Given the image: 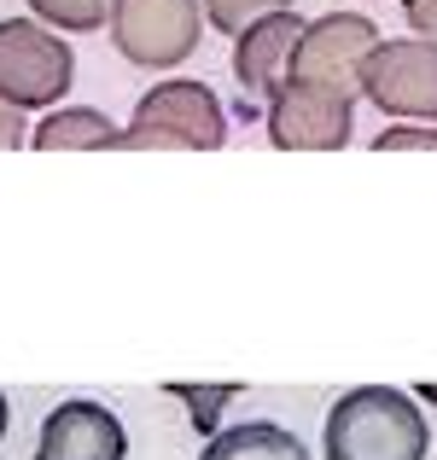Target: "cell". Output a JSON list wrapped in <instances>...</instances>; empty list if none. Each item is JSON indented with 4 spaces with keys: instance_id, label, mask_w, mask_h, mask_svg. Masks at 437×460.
Masks as SVG:
<instances>
[{
    "instance_id": "cell-10",
    "label": "cell",
    "mask_w": 437,
    "mask_h": 460,
    "mask_svg": "<svg viewBox=\"0 0 437 460\" xmlns=\"http://www.w3.org/2000/svg\"><path fill=\"white\" fill-rule=\"evenodd\" d=\"M117 128L105 111H94V105H65V111H47L41 123L30 128V146L41 152H111L117 146Z\"/></svg>"
},
{
    "instance_id": "cell-16",
    "label": "cell",
    "mask_w": 437,
    "mask_h": 460,
    "mask_svg": "<svg viewBox=\"0 0 437 460\" xmlns=\"http://www.w3.org/2000/svg\"><path fill=\"white\" fill-rule=\"evenodd\" d=\"M403 18H408V30H415L420 41L437 47V0H403Z\"/></svg>"
},
{
    "instance_id": "cell-11",
    "label": "cell",
    "mask_w": 437,
    "mask_h": 460,
    "mask_svg": "<svg viewBox=\"0 0 437 460\" xmlns=\"http://www.w3.org/2000/svg\"><path fill=\"white\" fill-rule=\"evenodd\" d=\"M199 460H309V449L274 420H245V426L216 431Z\"/></svg>"
},
{
    "instance_id": "cell-9",
    "label": "cell",
    "mask_w": 437,
    "mask_h": 460,
    "mask_svg": "<svg viewBox=\"0 0 437 460\" xmlns=\"http://www.w3.org/2000/svg\"><path fill=\"white\" fill-rule=\"evenodd\" d=\"M309 23L298 12H274V18L251 23L234 41V82L245 100H281V88L291 82V58H298V41Z\"/></svg>"
},
{
    "instance_id": "cell-5",
    "label": "cell",
    "mask_w": 437,
    "mask_h": 460,
    "mask_svg": "<svg viewBox=\"0 0 437 460\" xmlns=\"http://www.w3.org/2000/svg\"><path fill=\"white\" fill-rule=\"evenodd\" d=\"M373 53H379L373 18H361V12H326V18H315L303 30L298 58H291V82H309V88H326L338 100H356Z\"/></svg>"
},
{
    "instance_id": "cell-18",
    "label": "cell",
    "mask_w": 437,
    "mask_h": 460,
    "mask_svg": "<svg viewBox=\"0 0 437 460\" xmlns=\"http://www.w3.org/2000/svg\"><path fill=\"white\" fill-rule=\"evenodd\" d=\"M415 391H420V402H432V408H437V385H415Z\"/></svg>"
},
{
    "instance_id": "cell-14",
    "label": "cell",
    "mask_w": 437,
    "mask_h": 460,
    "mask_svg": "<svg viewBox=\"0 0 437 460\" xmlns=\"http://www.w3.org/2000/svg\"><path fill=\"white\" fill-rule=\"evenodd\" d=\"M169 396H181V402L192 408V426L204 431V438H216V420H222V408L239 396V385H169Z\"/></svg>"
},
{
    "instance_id": "cell-15",
    "label": "cell",
    "mask_w": 437,
    "mask_h": 460,
    "mask_svg": "<svg viewBox=\"0 0 437 460\" xmlns=\"http://www.w3.org/2000/svg\"><path fill=\"white\" fill-rule=\"evenodd\" d=\"M373 152H437V128L432 123H403V128H379Z\"/></svg>"
},
{
    "instance_id": "cell-13",
    "label": "cell",
    "mask_w": 437,
    "mask_h": 460,
    "mask_svg": "<svg viewBox=\"0 0 437 460\" xmlns=\"http://www.w3.org/2000/svg\"><path fill=\"white\" fill-rule=\"evenodd\" d=\"M274 12H291V0H204V18H210L222 35H234V41L251 30V23L274 18Z\"/></svg>"
},
{
    "instance_id": "cell-6",
    "label": "cell",
    "mask_w": 437,
    "mask_h": 460,
    "mask_svg": "<svg viewBox=\"0 0 437 460\" xmlns=\"http://www.w3.org/2000/svg\"><path fill=\"white\" fill-rule=\"evenodd\" d=\"M361 93H368L385 117L437 123V47L420 41V35L379 41V53L368 58V76H361Z\"/></svg>"
},
{
    "instance_id": "cell-17",
    "label": "cell",
    "mask_w": 437,
    "mask_h": 460,
    "mask_svg": "<svg viewBox=\"0 0 437 460\" xmlns=\"http://www.w3.org/2000/svg\"><path fill=\"white\" fill-rule=\"evenodd\" d=\"M23 140H30V128H23V111H12V105L0 100V152H18Z\"/></svg>"
},
{
    "instance_id": "cell-4",
    "label": "cell",
    "mask_w": 437,
    "mask_h": 460,
    "mask_svg": "<svg viewBox=\"0 0 437 460\" xmlns=\"http://www.w3.org/2000/svg\"><path fill=\"white\" fill-rule=\"evenodd\" d=\"M204 6L199 0H117L111 6V41L129 65L140 70H169L199 53L204 35Z\"/></svg>"
},
{
    "instance_id": "cell-12",
    "label": "cell",
    "mask_w": 437,
    "mask_h": 460,
    "mask_svg": "<svg viewBox=\"0 0 437 460\" xmlns=\"http://www.w3.org/2000/svg\"><path fill=\"white\" fill-rule=\"evenodd\" d=\"M111 6L117 0H30L35 23H47V30H58V35L105 30V23H111Z\"/></svg>"
},
{
    "instance_id": "cell-7",
    "label": "cell",
    "mask_w": 437,
    "mask_h": 460,
    "mask_svg": "<svg viewBox=\"0 0 437 460\" xmlns=\"http://www.w3.org/2000/svg\"><path fill=\"white\" fill-rule=\"evenodd\" d=\"M350 128H356L350 100L309 82H286L281 100L269 105V140L281 152H338L350 146Z\"/></svg>"
},
{
    "instance_id": "cell-8",
    "label": "cell",
    "mask_w": 437,
    "mask_h": 460,
    "mask_svg": "<svg viewBox=\"0 0 437 460\" xmlns=\"http://www.w3.org/2000/svg\"><path fill=\"white\" fill-rule=\"evenodd\" d=\"M123 455H129L123 420L105 402H88V396L58 402L41 420V438H35V460H123Z\"/></svg>"
},
{
    "instance_id": "cell-3",
    "label": "cell",
    "mask_w": 437,
    "mask_h": 460,
    "mask_svg": "<svg viewBox=\"0 0 437 460\" xmlns=\"http://www.w3.org/2000/svg\"><path fill=\"white\" fill-rule=\"evenodd\" d=\"M76 58L65 35L35 18H0V100L12 111H47L65 100Z\"/></svg>"
},
{
    "instance_id": "cell-2",
    "label": "cell",
    "mask_w": 437,
    "mask_h": 460,
    "mask_svg": "<svg viewBox=\"0 0 437 460\" xmlns=\"http://www.w3.org/2000/svg\"><path fill=\"white\" fill-rule=\"evenodd\" d=\"M227 140V111L204 82H157L140 93L135 123L123 128V152H216Z\"/></svg>"
},
{
    "instance_id": "cell-1",
    "label": "cell",
    "mask_w": 437,
    "mask_h": 460,
    "mask_svg": "<svg viewBox=\"0 0 437 460\" xmlns=\"http://www.w3.org/2000/svg\"><path fill=\"white\" fill-rule=\"evenodd\" d=\"M432 431L408 391L361 385L326 414V460H426Z\"/></svg>"
},
{
    "instance_id": "cell-19",
    "label": "cell",
    "mask_w": 437,
    "mask_h": 460,
    "mask_svg": "<svg viewBox=\"0 0 437 460\" xmlns=\"http://www.w3.org/2000/svg\"><path fill=\"white\" fill-rule=\"evenodd\" d=\"M6 420H12V408H6V391H0V438H6Z\"/></svg>"
}]
</instances>
